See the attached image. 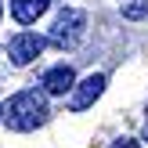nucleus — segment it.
<instances>
[{
	"mask_svg": "<svg viewBox=\"0 0 148 148\" xmlns=\"http://www.w3.org/2000/svg\"><path fill=\"white\" fill-rule=\"evenodd\" d=\"M47 116H51V108H47V90H36V87L18 90L14 98H7V105H4V123H7V130H18V134H29V130L43 127Z\"/></svg>",
	"mask_w": 148,
	"mask_h": 148,
	"instance_id": "obj_1",
	"label": "nucleus"
},
{
	"mask_svg": "<svg viewBox=\"0 0 148 148\" xmlns=\"http://www.w3.org/2000/svg\"><path fill=\"white\" fill-rule=\"evenodd\" d=\"M83 36H87V14L76 11V7H65V11H58L47 40L54 43V47H76Z\"/></svg>",
	"mask_w": 148,
	"mask_h": 148,
	"instance_id": "obj_2",
	"label": "nucleus"
},
{
	"mask_svg": "<svg viewBox=\"0 0 148 148\" xmlns=\"http://www.w3.org/2000/svg\"><path fill=\"white\" fill-rule=\"evenodd\" d=\"M105 83H108V79L101 76V72H90L87 79H79V83H72V90H69V108H72V112H83V108H90L94 101L101 98V90H105Z\"/></svg>",
	"mask_w": 148,
	"mask_h": 148,
	"instance_id": "obj_3",
	"label": "nucleus"
},
{
	"mask_svg": "<svg viewBox=\"0 0 148 148\" xmlns=\"http://www.w3.org/2000/svg\"><path fill=\"white\" fill-rule=\"evenodd\" d=\"M43 47H47L43 36H36V33H18V36H11V43H7V54H11L14 65H29V62H36V58L43 54Z\"/></svg>",
	"mask_w": 148,
	"mask_h": 148,
	"instance_id": "obj_4",
	"label": "nucleus"
},
{
	"mask_svg": "<svg viewBox=\"0 0 148 148\" xmlns=\"http://www.w3.org/2000/svg\"><path fill=\"white\" fill-rule=\"evenodd\" d=\"M72 83H76V76H72L69 65H54V69L43 72V83H40V87H43L47 94H54V98H62V94L72 90Z\"/></svg>",
	"mask_w": 148,
	"mask_h": 148,
	"instance_id": "obj_5",
	"label": "nucleus"
},
{
	"mask_svg": "<svg viewBox=\"0 0 148 148\" xmlns=\"http://www.w3.org/2000/svg\"><path fill=\"white\" fill-rule=\"evenodd\" d=\"M47 7H51V0H11V14H14V22H22V25H33Z\"/></svg>",
	"mask_w": 148,
	"mask_h": 148,
	"instance_id": "obj_6",
	"label": "nucleus"
},
{
	"mask_svg": "<svg viewBox=\"0 0 148 148\" xmlns=\"http://www.w3.org/2000/svg\"><path fill=\"white\" fill-rule=\"evenodd\" d=\"M119 14H123V18L141 22L145 14H148V0H119Z\"/></svg>",
	"mask_w": 148,
	"mask_h": 148,
	"instance_id": "obj_7",
	"label": "nucleus"
},
{
	"mask_svg": "<svg viewBox=\"0 0 148 148\" xmlns=\"http://www.w3.org/2000/svg\"><path fill=\"white\" fill-rule=\"evenodd\" d=\"M112 148H141V141H134V137H119Z\"/></svg>",
	"mask_w": 148,
	"mask_h": 148,
	"instance_id": "obj_8",
	"label": "nucleus"
},
{
	"mask_svg": "<svg viewBox=\"0 0 148 148\" xmlns=\"http://www.w3.org/2000/svg\"><path fill=\"white\" fill-rule=\"evenodd\" d=\"M141 137H145V141H148V119H145V130H141Z\"/></svg>",
	"mask_w": 148,
	"mask_h": 148,
	"instance_id": "obj_9",
	"label": "nucleus"
},
{
	"mask_svg": "<svg viewBox=\"0 0 148 148\" xmlns=\"http://www.w3.org/2000/svg\"><path fill=\"white\" fill-rule=\"evenodd\" d=\"M0 119H4V105H0Z\"/></svg>",
	"mask_w": 148,
	"mask_h": 148,
	"instance_id": "obj_10",
	"label": "nucleus"
},
{
	"mask_svg": "<svg viewBox=\"0 0 148 148\" xmlns=\"http://www.w3.org/2000/svg\"><path fill=\"white\" fill-rule=\"evenodd\" d=\"M0 18H4V4H0Z\"/></svg>",
	"mask_w": 148,
	"mask_h": 148,
	"instance_id": "obj_11",
	"label": "nucleus"
}]
</instances>
